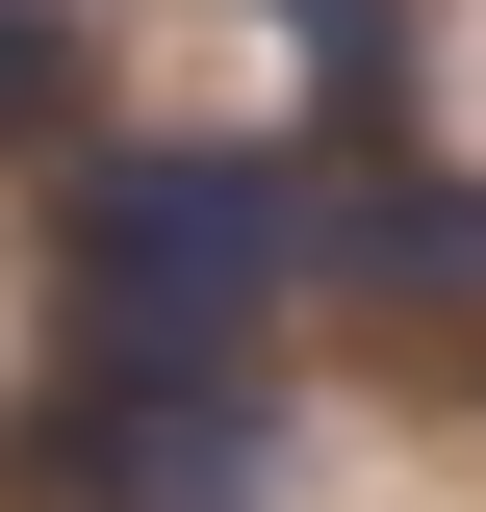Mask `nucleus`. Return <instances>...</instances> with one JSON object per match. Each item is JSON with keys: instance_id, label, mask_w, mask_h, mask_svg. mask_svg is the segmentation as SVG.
Masks as SVG:
<instances>
[{"instance_id": "1", "label": "nucleus", "mask_w": 486, "mask_h": 512, "mask_svg": "<svg viewBox=\"0 0 486 512\" xmlns=\"http://www.w3.org/2000/svg\"><path fill=\"white\" fill-rule=\"evenodd\" d=\"M52 256H77V333H256L307 282V180L231 154V128H77Z\"/></svg>"}, {"instance_id": "2", "label": "nucleus", "mask_w": 486, "mask_h": 512, "mask_svg": "<svg viewBox=\"0 0 486 512\" xmlns=\"http://www.w3.org/2000/svg\"><path fill=\"white\" fill-rule=\"evenodd\" d=\"M26 461L103 512H256V461H282V384H256V333H77L52 410H26Z\"/></svg>"}, {"instance_id": "3", "label": "nucleus", "mask_w": 486, "mask_h": 512, "mask_svg": "<svg viewBox=\"0 0 486 512\" xmlns=\"http://www.w3.org/2000/svg\"><path fill=\"white\" fill-rule=\"evenodd\" d=\"M359 180H307V256L333 282H410V308H486V180H435V154H384V128H333Z\"/></svg>"}, {"instance_id": "4", "label": "nucleus", "mask_w": 486, "mask_h": 512, "mask_svg": "<svg viewBox=\"0 0 486 512\" xmlns=\"http://www.w3.org/2000/svg\"><path fill=\"white\" fill-rule=\"evenodd\" d=\"M103 128V26L77 0H0V154H77Z\"/></svg>"}]
</instances>
